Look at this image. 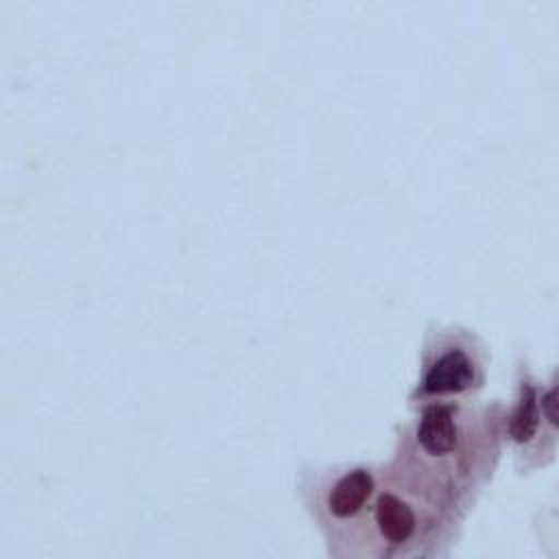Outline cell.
<instances>
[{
  "instance_id": "3957f363",
  "label": "cell",
  "mask_w": 559,
  "mask_h": 559,
  "mask_svg": "<svg viewBox=\"0 0 559 559\" xmlns=\"http://www.w3.org/2000/svg\"><path fill=\"white\" fill-rule=\"evenodd\" d=\"M376 491L373 474L365 467H354L338 474L325 493V509L334 520L356 518Z\"/></svg>"
},
{
  "instance_id": "6da1fadb",
  "label": "cell",
  "mask_w": 559,
  "mask_h": 559,
  "mask_svg": "<svg viewBox=\"0 0 559 559\" xmlns=\"http://www.w3.org/2000/svg\"><path fill=\"white\" fill-rule=\"evenodd\" d=\"M480 378V360L469 347V341L461 336H443L426 358L417 395L424 400L463 395L478 386Z\"/></svg>"
},
{
  "instance_id": "7a4b0ae2",
  "label": "cell",
  "mask_w": 559,
  "mask_h": 559,
  "mask_svg": "<svg viewBox=\"0 0 559 559\" xmlns=\"http://www.w3.org/2000/svg\"><path fill=\"white\" fill-rule=\"evenodd\" d=\"M461 439L459 413L452 404L430 402L415 426V443L428 459L450 456Z\"/></svg>"
},
{
  "instance_id": "277c9868",
  "label": "cell",
  "mask_w": 559,
  "mask_h": 559,
  "mask_svg": "<svg viewBox=\"0 0 559 559\" xmlns=\"http://www.w3.org/2000/svg\"><path fill=\"white\" fill-rule=\"evenodd\" d=\"M373 524L386 544L402 546L415 537L419 520L406 498L395 491H382L373 502Z\"/></svg>"
},
{
  "instance_id": "5b68a950",
  "label": "cell",
  "mask_w": 559,
  "mask_h": 559,
  "mask_svg": "<svg viewBox=\"0 0 559 559\" xmlns=\"http://www.w3.org/2000/svg\"><path fill=\"white\" fill-rule=\"evenodd\" d=\"M539 421H542V408H539L537 391L533 384H522L520 400L509 419V437L518 445H524L537 435Z\"/></svg>"
}]
</instances>
